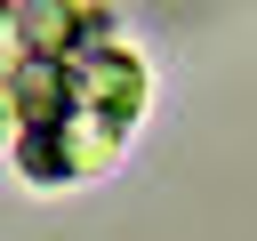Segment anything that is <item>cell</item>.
I'll return each mask as SVG.
<instances>
[{"mask_svg": "<svg viewBox=\"0 0 257 241\" xmlns=\"http://www.w3.org/2000/svg\"><path fill=\"white\" fill-rule=\"evenodd\" d=\"M16 129V104H8V72H0V137Z\"/></svg>", "mask_w": 257, "mask_h": 241, "instance_id": "1", "label": "cell"}, {"mask_svg": "<svg viewBox=\"0 0 257 241\" xmlns=\"http://www.w3.org/2000/svg\"><path fill=\"white\" fill-rule=\"evenodd\" d=\"M8 8H16V0H0V24H8Z\"/></svg>", "mask_w": 257, "mask_h": 241, "instance_id": "2", "label": "cell"}]
</instances>
